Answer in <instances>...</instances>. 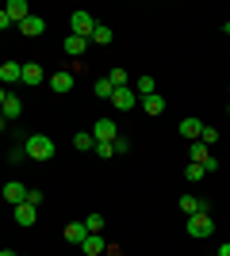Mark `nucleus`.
Masks as SVG:
<instances>
[{"instance_id": "obj_1", "label": "nucleus", "mask_w": 230, "mask_h": 256, "mask_svg": "<svg viewBox=\"0 0 230 256\" xmlns=\"http://www.w3.org/2000/svg\"><path fill=\"white\" fill-rule=\"evenodd\" d=\"M23 153L31 160H50L54 157V138L50 134H31V138L23 142Z\"/></svg>"}, {"instance_id": "obj_2", "label": "nucleus", "mask_w": 230, "mask_h": 256, "mask_svg": "<svg viewBox=\"0 0 230 256\" xmlns=\"http://www.w3.org/2000/svg\"><path fill=\"white\" fill-rule=\"evenodd\" d=\"M92 31H96V20H92L88 12H73V16H69V34H77V38H92Z\"/></svg>"}, {"instance_id": "obj_3", "label": "nucleus", "mask_w": 230, "mask_h": 256, "mask_svg": "<svg viewBox=\"0 0 230 256\" xmlns=\"http://www.w3.org/2000/svg\"><path fill=\"white\" fill-rule=\"evenodd\" d=\"M188 234H192V237H211V234H215V222H211V214H207V210L188 214Z\"/></svg>"}, {"instance_id": "obj_4", "label": "nucleus", "mask_w": 230, "mask_h": 256, "mask_svg": "<svg viewBox=\"0 0 230 256\" xmlns=\"http://www.w3.org/2000/svg\"><path fill=\"white\" fill-rule=\"evenodd\" d=\"M92 138H96V142H115V138H119V130H115V118H96V126H92Z\"/></svg>"}, {"instance_id": "obj_5", "label": "nucleus", "mask_w": 230, "mask_h": 256, "mask_svg": "<svg viewBox=\"0 0 230 256\" xmlns=\"http://www.w3.org/2000/svg\"><path fill=\"white\" fill-rule=\"evenodd\" d=\"M111 104H115V111H131V107L138 104V96H134V88L127 84V88H115V92H111Z\"/></svg>"}, {"instance_id": "obj_6", "label": "nucleus", "mask_w": 230, "mask_h": 256, "mask_svg": "<svg viewBox=\"0 0 230 256\" xmlns=\"http://www.w3.org/2000/svg\"><path fill=\"white\" fill-rule=\"evenodd\" d=\"M4 16H8V20L20 27V23L31 16V8H27V0H8V4H4Z\"/></svg>"}, {"instance_id": "obj_7", "label": "nucleus", "mask_w": 230, "mask_h": 256, "mask_svg": "<svg viewBox=\"0 0 230 256\" xmlns=\"http://www.w3.org/2000/svg\"><path fill=\"white\" fill-rule=\"evenodd\" d=\"M46 80V69L39 62H23V84L27 88H35V84H43Z\"/></svg>"}, {"instance_id": "obj_8", "label": "nucleus", "mask_w": 230, "mask_h": 256, "mask_svg": "<svg viewBox=\"0 0 230 256\" xmlns=\"http://www.w3.org/2000/svg\"><path fill=\"white\" fill-rule=\"evenodd\" d=\"M0 195H4V199H8L12 206H20V203H27V188H23L20 180H8V184H4V192H0Z\"/></svg>"}, {"instance_id": "obj_9", "label": "nucleus", "mask_w": 230, "mask_h": 256, "mask_svg": "<svg viewBox=\"0 0 230 256\" xmlns=\"http://www.w3.org/2000/svg\"><path fill=\"white\" fill-rule=\"evenodd\" d=\"M43 31H46V20H43V16H35V12L20 23V34H27V38H39Z\"/></svg>"}, {"instance_id": "obj_10", "label": "nucleus", "mask_w": 230, "mask_h": 256, "mask_svg": "<svg viewBox=\"0 0 230 256\" xmlns=\"http://www.w3.org/2000/svg\"><path fill=\"white\" fill-rule=\"evenodd\" d=\"M16 80H23V65L20 62H4L0 65V84H16Z\"/></svg>"}, {"instance_id": "obj_11", "label": "nucleus", "mask_w": 230, "mask_h": 256, "mask_svg": "<svg viewBox=\"0 0 230 256\" xmlns=\"http://www.w3.org/2000/svg\"><path fill=\"white\" fill-rule=\"evenodd\" d=\"M0 115L8 118V122H12V118H20L23 115V100L16 96V92H8V100H4V107H0Z\"/></svg>"}, {"instance_id": "obj_12", "label": "nucleus", "mask_w": 230, "mask_h": 256, "mask_svg": "<svg viewBox=\"0 0 230 256\" xmlns=\"http://www.w3.org/2000/svg\"><path fill=\"white\" fill-rule=\"evenodd\" d=\"M50 88H54L58 96L73 92V73H50Z\"/></svg>"}, {"instance_id": "obj_13", "label": "nucleus", "mask_w": 230, "mask_h": 256, "mask_svg": "<svg viewBox=\"0 0 230 256\" xmlns=\"http://www.w3.org/2000/svg\"><path fill=\"white\" fill-rule=\"evenodd\" d=\"M81 248H85V256H104V252H108V245H104V237H100V234H88Z\"/></svg>"}, {"instance_id": "obj_14", "label": "nucleus", "mask_w": 230, "mask_h": 256, "mask_svg": "<svg viewBox=\"0 0 230 256\" xmlns=\"http://www.w3.org/2000/svg\"><path fill=\"white\" fill-rule=\"evenodd\" d=\"M85 237H88L85 222H69L66 226V241H69V245H85Z\"/></svg>"}, {"instance_id": "obj_15", "label": "nucleus", "mask_w": 230, "mask_h": 256, "mask_svg": "<svg viewBox=\"0 0 230 256\" xmlns=\"http://www.w3.org/2000/svg\"><path fill=\"white\" fill-rule=\"evenodd\" d=\"M35 218H39V206H31V203L16 206V222H20V226H35Z\"/></svg>"}, {"instance_id": "obj_16", "label": "nucleus", "mask_w": 230, "mask_h": 256, "mask_svg": "<svg viewBox=\"0 0 230 256\" xmlns=\"http://www.w3.org/2000/svg\"><path fill=\"white\" fill-rule=\"evenodd\" d=\"M180 134H184L188 142H199V134H203V122H199V118H184V122H180Z\"/></svg>"}, {"instance_id": "obj_17", "label": "nucleus", "mask_w": 230, "mask_h": 256, "mask_svg": "<svg viewBox=\"0 0 230 256\" xmlns=\"http://www.w3.org/2000/svg\"><path fill=\"white\" fill-rule=\"evenodd\" d=\"M153 92H157V84H153V76H138V80H134V96H138V100L153 96Z\"/></svg>"}, {"instance_id": "obj_18", "label": "nucleus", "mask_w": 230, "mask_h": 256, "mask_svg": "<svg viewBox=\"0 0 230 256\" xmlns=\"http://www.w3.org/2000/svg\"><path fill=\"white\" fill-rule=\"evenodd\" d=\"M73 146H77L81 153H92V150H96V138H92V130H81V134L73 138Z\"/></svg>"}, {"instance_id": "obj_19", "label": "nucleus", "mask_w": 230, "mask_h": 256, "mask_svg": "<svg viewBox=\"0 0 230 256\" xmlns=\"http://www.w3.org/2000/svg\"><path fill=\"white\" fill-rule=\"evenodd\" d=\"M142 107H146V115H161V111H165V96H157V92H153V96L142 100Z\"/></svg>"}, {"instance_id": "obj_20", "label": "nucleus", "mask_w": 230, "mask_h": 256, "mask_svg": "<svg viewBox=\"0 0 230 256\" xmlns=\"http://www.w3.org/2000/svg\"><path fill=\"white\" fill-rule=\"evenodd\" d=\"M85 46H88V38H77V34H69V38H66V54H69V58H81Z\"/></svg>"}, {"instance_id": "obj_21", "label": "nucleus", "mask_w": 230, "mask_h": 256, "mask_svg": "<svg viewBox=\"0 0 230 256\" xmlns=\"http://www.w3.org/2000/svg\"><path fill=\"white\" fill-rule=\"evenodd\" d=\"M111 92H115V88H111L108 76H100L96 84H92V96H96V100H111Z\"/></svg>"}, {"instance_id": "obj_22", "label": "nucleus", "mask_w": 230, "mask_h": 256, "mask_svg": "<svg viewBox=\"0 0 230 256\" xmlns=\"http://www.w3.org/2000/svg\"><path fill=\"white\" fill-rule=\"evenodd\" d=\"M88 42L108 46V42H111V27H108V23H96V31H92V38H88Z\"/></svg>"}, {"instance_id": "obj_23", "label": "nucleus", "mask_w": 230, "mask_h": 256, "mask_svg": "<svg viewBox=\"0 0 230 256\" xmlns=\"http://www.w3.org/2000/svg\"><path fill=\"white\" fill-rule=\"evenodd\" d=\"M203 176H207V168H203V164H196V160H192V164H188V168H184V180H188V184L203 180Z\"/></svg>"}, {"instance_id": "obj_24", "label": "nucleus", "mask_w": 230, "mask_h": 256, "mask_svg": "<svg viewBox=\"0 0 230 256\" xmlns=\"http://www.w3.org/2000/svg\"><path fill=\"white\" fill-rule=\"evenodd\" d=\"M85 230H88V234H104V214H88Z\"/></svg>"}, {"instance_id": "obj_25", "label": "nucleus", "mask_w": 230, "mask_h": 256, "mask_svg": "<svg viewBox=\"0 0 230 256\" xmlns=\"http://www.w3.org/2000/svg\"><path fill=\"white\" fill-rule=\"evenodd\" d=\"M108 80H111V88H127V69H119V65H115V69L108 73Z\"/></svg>"}, {"instance_id": "obj_26", "label": "nucleus", "mask_w": 230, "mask_h": 256, "mask_svg": "<svg viewBox=\"0 0 230 256\" xmlns=\"http://www.w3.org/2000/svg\"><path fill=\"white\" fill-rule=\"evenodd\" d=\"M180 210H184V214H196L199 210V199H196V195H180Z\"/></svg>"}, {"instance_id": "obj_27", "label": "nucleus", "mask_w": 230, "mask_h": 256, "mask_svg": "<svg viewBox=\"0 0 230 256\" xmlns=\"http://www.w3.org/2000/svg\"><path fill=\"white\" fill-rule=\"evenodd\" d=\"M92 153L108 160V157H115V146H111V142H96V150H92Z\"/></svg>"}, {"instance_id": "obj_28", "label": "nucleus", "mask_w": 230, "mask_h": 256, "mask_svg": "<svg viewBox=\"0 0 230 256\" xmlns=\"http://www.w3.org/2000/svg\"><path fill=\"white\" fill-rule=\"evenodd\" d=\"M199 142H203V146H215V142H219V130H215V126H203Z\"/></svg>"}, {"instance_id": "obj_29", "label": "nucleus", "mask_w": 230, "mask_h": 256, "mask_svg": "<svg viewBox=\"0 0 230 256\" xmlns=\"http://www.w3.org/2000/svg\"><path fill=\"white\" fill-rule=\"evenodd\" d=\"M43 199H46V195L39 192V188H27V203H31V206H43Z\"/></svg>"}, {"instance_id": "obj_30", "label": "nucleus", "mask_w": 230, "mask_h": 256, "mask_svg": "<svg viewBox=\"0 0 230 256\" xmlns=\"http://www.w3.org/2000/svg\"><path fill=\"white\" fill-rule=\"evenodd\" d=\"M111 146H115V153H127V150H131V142H127V138H115Z\"/></svg>"}, {"instance_id": "obj_31", "label": "nucleus", "mask_w": 230, "mask_h": 256, "mask_svg": "<svg viewBox=\"0 0 230 256\" xmlns=\"http://www.w3.org/2000/svg\"><path fill=\"white\" fill-rule=\"evenodd\" d=\"M8 27H12V20L4 16V8H0V31H8Z\"/></svg>"}, {"instance_id": "obj_32", "label": "nucleus", "mask_w": 230, "mask_h": 256, "mask_svg": "<svg viewBox=\"0 0 230 256\" xmlns=\"http://www.w3.org/2000/svg\"><path fill=\"white\" fill-rule=\"evenodd\" d=\"M4 100H8V88H4V84H0V107H4Z\"/></svg>"}, {"instance_id": "obj_33", "label": "nucleus", "mask_w": 230, "mask_h": 256, "mask_svg": "<svg viewBox=\"0 0 230 256\" xmlns=\"http://www.w3.org/2000/svg\"><path fill=\"white\" fill-rule=\"evenodd\" d=\"M219 256H230V241H226V245H219Z\"/></svg>"}, {"instance_id": "obj_34", "label": "nucleus", "mask_w": 230, "mask_h": 256, "mask_svg": "<svg viewBox=\"0 0 230 256\" xmlns=\"http://www.w3.org/2000/svg\"><path fill=\"white\" fill-rule=\"evenodd\" d=\"M0 256H20V252H12V248H4V252H0Z\"/></svg>"}, {"instance_id": "obj_35", "label": "nucleus", "mask_w": 230, "mask_h": 256, "mask_svg": "<svg viewBox=\"0 0 230 256\" xmlns=\"http://www.w3.org/2000/svg\"><path fill=\"white\" fill-rule=\"evenodd\" d=\"M4 126H8V118H4V115H0V130H4Z\"/></svg>"}, {"instance_id": "obj_36", "label": "nucleus", "mask_w": 230, "mask_h": 256, "mask_svg": "<svg viewBox=\"0 0 230 256\" xmlns=\"http://www.w3.org/2000/svg\"><path fill=\"white\" fill-rule=\"evenodd\" d=\"M226 34H230V20H226Z\"/></svg>"}, {"instance_id": "obj_37", "label": "nucleus", "mask_w": 230, "mask_h": 256, "mask_svg": "<svg viewBox=\"0 0 230 256\" xmlns=\"http://www.w3.org/2000/svg\"><path fill=\"white\" fill-rule=\"evenodd\" d=\"M226 115H230V104H226Z\"/></svg>"}]
</instances>
